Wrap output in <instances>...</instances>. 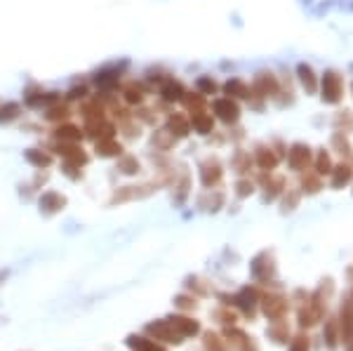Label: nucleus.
<instances>
[{
	"instance_id": "f257e3e1",
	"label": "nucleus",
	"mask_w": 353,
	"mask_h": 351,
	"mask_svg": "<svg viewBox=\"0 0 353 351\" xmlns=\"http://www.w3.org/2000/svg\"><path fill=\"white\" fill-rule=\"evenodd\" d=\"M128 66L130 61H111V64H104L101 69H97L90 76V85H92L97 92H118Z\"/></svg>"
},
{
	"instance_id": "f03ea898",
	"label": "nucleus",
	"mask_w": 353,
	"mask_h": 351,
	"mask_svg": "<svg viewBox=\"0 0 353 351\" xmlns=\"http://www.w3.org/2000/svg\"><path fill=\"white\" fill-rule=\"evenodd\" d=\"M61 99H64V94L52 92V90H45L43 85H38V83H28L24 88V106L31 111H45Z\"/></svg>"
},
{
	"instance_id": "7ed1b4c3",
	"label": "nucleus",
	"mask_w": 353,
	"mask_h": 351,
	"mask_svg": "<svg viewBox=\"0 0 353 351\" xmlns=\"http://www.w3.org/2000/svg\"><path fill=\"white\" fill-rule=\"evenodd\" d=\"M50 149L54 151L57 156L61 158V163H71V166L78 168H88L90 163V154L83 149V144H64V141H52Z\"/></svg>"
},
{
	"instance_id": "20e7f679",
	"label": "nucleus",
	"mask_w": 353,
	"mask_h": 351,
	"mask_svg": "<svg viewBox=\"0 0 353 351\" xmlns=\"http://www.w3.org/2000/svg\"><path fill=\"white\" fill-rule=\"evenodd\" d=\"M118 97L125 106H130V109H137V106H141L149 97V88H146V83L141 81H125L121 83V90H118Z\"/></svg>"
},
{
	"instance_id": "39448f33",
	"label": "nucleus",
	"mask_w": 353,
	"mask_h": 351,
	"mask_svg": "<svg viewBox=\"0 0 353 351\" xmlns=\"http://www.w3.org/2000/svg\"><path fill=\"white\" fill-rule=\"evenodd\" d=\"M50 139L52 141H64V144H81L85 139V132H83V126H76V123L66 121V123H59L50 130Z\"/></svg>"
},
{
	"instance_id": "423d86ee",
	"label": "nucleus",
	"mask_w": 353,
	"mask_h": 351,
	"mask_svg": "<svg viewBox=\"0 0 353 351\" xmlns=\"http://www.w3.org/2000/svg\"><path fill=\"white\" fill-rule=\"evenodd\" d=\"M156 191V184H141V186H121V189L113 191L109 205H116V203H130L137 201V198H146Z\"/></svg>"
},
{
	"instance_id": "0eeeda50",
	"label": "nucleus",
	"mask_w": 353,
	"mask_h": 351,
	"mask_svg": "<svg viewBox=\"0 0 353 351\" xmlns=\"http://www.w3.org/2000/svg\"><path fill=\"white\" fill-rule=\"evenodd\" d=\"M146 335H151L153 339H158V342H168V344H181V339H184L172 325H170L168 319L146 325Z\"/></svg>"
},
{
	"instance_id": "6e6552de",
	"label": "nucleus",
	"mask_w": 353,
	"mask_h": 351,
	"mask_svg": "<svg viewBox=\"0 0 353 351\" xmlns=\"http://www.w3.org/2000/svg\"><path fill=\"white\" fill-rule=\"evenodd\" d=\"M76 116V111H73V106L68 104V101H57L54 106H50V109L43 111V121L48 123V126H59V123H66L71 121V118Z\"/></svg>"
},
{
	"instance_id": "1a4fd4ad",
	"label": "nucleus",
	"mask_w": 353,
	"mask_h": 351,
	"mask_svg": "<svg viewBox=\"0 0 353 351\" xmlns=\"http://www.w3.org/2000/svg\"><path fill=\"white\" fill-rule=\"evenodd\" d=\"M38 205H41V212L45 217H52V214L61 212L66 208V196H61L59 191H45L38 198Z\"/></svg>"
},
{
	"instance_id": "9d476101",
	"label": "nucleus",
	"mask_w": 353,
	"mask_h": 351,
	"mask_svg": "<svg viewBox=\"0 0 353 351\" xmlns=\"http://www.w3.org/2000/svg\"><path fill=\"white\" fill-rule=\"evenodd\" d=\"M94 154L99 158H118L125 154V146L118 137H109V139H97L94 141Z\"/></svg>"
},
{
	"instance_id": "9b49d317",
	"label": "nucleus",
	"mask_w": 353,
	"mask_h": 351,
	"mask_svg": "<svg viewBox=\"0 0 353 351\" xmlns=\"http://www.w3.org/2000/svg\"><path fill=\"white\" fill-rule=\"evenodd\" d=\"M24 158H26L28 166H33L36 170H48L54 163L52 151H50V149H36V146H33V149H26Z\"/></svg>"
},
{
	"instance_id": "f8f14e48",
	"label": "nucleus",
	"mask_w": 353,
	"mask_h": 351,
	"mask_svg": "<svg viewBox=\"0 0 353 351\" xmlns=\"http://www.w3.org/2000/svg\"><path fill=\"white\" fill-rule=\"evenodd\" d=\"M168 321H170V325H172L181 337H193V335H198V332H201V325H198V321L186 319V316H170Z\"/></svg>"
},
{
	"instance_id": "ddd939ff",
	"label": "nucleus",
	"mask_w": 353,
	"mask_h": 351,
	"mask_svg": "<svg viewBox=\"0 0 353 351\" xmlns=\"http://www.w3.org/2000/svg\"><path fill=\"white\" fill-rule=\"evenodd\" d=\"M24 109H21L19 101H3L0 104V126H12V123L21 121Z\"/></svg>"
},
{
	"instance_id": "4468645a",
	"label": "nucleus",
	"mask_w": 353,
	"mask_h": 351,
	"mask_svg": "<svg viewBox=\"0 0 353 351\" xmlns=\"http://www.w3.org/2000/svg\"><path fill=\"white\" fill-rule=\"evenodd\" d=\"M90 94H92V85H90V81H83V83L71 85V88L66 90L64 101H68V104H81V101L88 99Z\"/></svg>"
},
{
	"instance_id": "2eb2a0df",
	"label": "nucleus",
	"mask_w": 353,
	"mask_h": 351,
	"mask_svg": "<svg viewBox=\"0 0 353 351\" xmlns=\"http://www.w3.org/2000/svg\"><path fill=\"white\" fill-rule=\"evenodd\" d=\"M116 170L121 174H128V177H134L137 172L141 170V163L139 158H137L134 154H123L116 158Z\"/></svg>"
},
{
	"instance_id": "dca6fc26",
	"label": "nucleus",
	"mask_w": 353,
	"mask_h": 351,
	"mask_svg": "<svg viewBox=\"0 0 353 351\" xmlns=\"http://www.w3.org/2000/svg\"><path fill=\"white\" fill-rule=\"evenodd\" d=\"M116 126H118V134H121L123 139H128V141L139 139V134H141V123L137 121L134 116L125 118V121L116 123Z\"/></svg>"
},
{
	"instance_id": "f3484780",
	"label": "nucleus",
	"mask_w": 353,
	"mask_h": 351,
	"mask_svg": "<svg viewBox=\"0 0 353 351\" xmlns=\"http://www.w3.org/2000/svg\"><path fill=\"white\" fill-rule=\"evenodd\" d=\"M261 307H264V314L269 316V319L278 321L288 311V302L281 297H266L264 302H261Z\"/></svg>"
},
{
	"instance_id": "a211bd4d",
	"label": "nucleus",
	"mask_w": 353,
	"mask_h": 351,
	"mask_svg": "<svg viewBox=\"0 0 353 351\" xmlns=\"http://www.w3.org/2000/svg\"><path fill=\"white\" fill-rule=\"evenodd\" d=\"M161 99L163 101H181L184 99V88L179 83L168 78L165 83H161Z\"/></svg>"
},
{
	"instance_id": "6ab92c4d",
	"label": "nucleus",
	"mask_w": 353,
	"mask_h": 351,
	"mask_svg": "<svg viewBox=\"0 0 353 351\" xmlns=\"http://www.w3.org/2000/svg\"><path fill=\"white\" fill-rule=\"evenodd\" d=\"M128 347L132 351H165L156 344V339L141 337V335H130L128 337Z\"/></svg>"
},
{
	"instance_id": "aec40b11",
	"label": "nucleus",
	"mask_w": 353,
	"mask_h": 351,
	"mask_svg": "<svg viewBox=\"0 0 353 351\" xmlns=\"http://www.w3.org/2000/svg\"><path fill=\"white\" fill-rule=\"evenodd\" d=\"M321 316H323V309L318 307V304H313V307H309V309H301L299 311V325H304V328L316 325L318 321H321Z\"/></svg>"
},
{
	"instance_id": "412c9836",
	"label": "nucleus",
	"mask_w": 353,
	"mask_h": 351,
	"mask_svg": "<svg viewBox=\"0 0 353 351\" xmlns=\"http://www.w3.org/2000/svg\"><path fill=\"white\" fill-rule=\"evenodd\" d=\"M226 299H231L229 304H236V307H241L248 316L254 314V297H252V292H250V290H243L238 297H226Z\"/></svg>"
},
{
	"instance_id": "4be33fe9",
	"label": "nucleus",
	"mask_w": 353,
	"mask_h": 351,
	"mask_svg": "<svg viewBox=\"0 0 353 351\" xmlns=\"http://www.w3.org/2000/svg\"><path fill=\"white\" fill-rule=\"evenodd\" d=\"M174 141H176V137L170 132V130H156V132H153V146H156L158 151H168Z\"/></svg>"
},
{
	"instance_id": "5701e85b",
	"label": "nucleus",
	"mask_w": 353,
	"mask_h": 351,
	"mask_svg": "<svg viewBox=\"0 0 353 351\" xmlns=\"http://www.w3.org/2000/svg\"><path fill=\"white\" fill-rule=\"evenodd\" d=\"M168 130L176 137H184L186 132H189V123H186L184 116H179V113H172V116L168 118Z\"/></svg>"
},
{
	"instance_id": "b1692460",
	"label": "nucleus",
	"mask_w": 353,
	"mask_h": 351,
	"mask_svg": "<svg viewBox=\"0 0 353 351\" xmlns=\"http://www.w3.org/2000/svg\"><path fill=\"white\" fill-rule=\"evenodd\" d=\"M214 111H217L219 118H224V121H236V118H238L236 104H231V101H226V99L214 101Z\"/></svg>"
},
{
	"instance_id": "393cba45",
	"label": "nucleus",
	"mask_w": 353,
	"mask_h": 351,
	"mask_svg": "<svg viewBox=\"0 0 353 351\" xmlns=\"http://www.w3.org/2000/svg\"><path fill=\"white\" fill-rule=\"evenodd\" d=\"M219 177H221L219 166H212V168L205 166V168H203V184H205V186H210L212 182H217Z\"/></svg>"
},
{
	"instance_id": "a878e982",
	"label": "nucleus",
	"mask_w": 353,
	"mask_h": 351,
	"mask_svg": "<svg viewBox=\"0 0 353 351\" xmlns=\"http://www.w3.org/2000/svg\"><path fill=\"white\" fill-rule=\"evenodd\" d=\"M61 172H64L68 179H73V182H78V179H83V168L71 166V163H61Z\"/></svg>"
},
{
	"instance_id": "bb28decb",
	"label": "nucleus",
	"mask_w": 353,
	"mask_h": 351,
	"mask_svg": "<svg viewBox=\"0 0 353 351\" xmlns=\"http://www.w3.org/2000/svg\"><path fill=\"white\" fill-rule=\"evenodd\" d=\"M205 347L210 351H226L224 344H221V339L214 335V332H208V335H205Z\"/></svg>"
},
{
	"instance_id": "cd10ccee",
	"label": "nucleus",
	"mask_w": 353,
	"mask_h": 351,
	"mask_svg": "<svg viewBox=\"0 0 353 351\" xmlns=\"http://www.w3.org/2000/svg\"><path fill=\"white\" fill-rule=\"evenodd\" d=\"M269 335H271L273 339H276V342H288V335H290V332H288V328H285V325H278V328H271Z\"/></svg>"
},
{
	"instance_id": "c85d7f7f",
	"label": "nucleus",
	"mask_w": 353,
	"mask_h": 351,
	"mask_svg": "<svg viewBox=\"0 0 353 351\" xmlns=\"http://www.w3.org/2000/svg\"><path fill=\"white\" fill-rule=\"evenodd\" d=\"M290 351H309V337H304V335L294 337V342H292V347H290Z\"/></svg>"
},
{
	"instance_id": "c756f323",
	"label": "nucleus",
	"mask_w": 353,
	"mask_h": 351,
	"mask_svg": "<svg viewBox=\"0 0 353 351\" xmlns=\"http://www.w3.org/2000/svg\"><path fill=\"white\" fill-rule=\"evenodd\" d=\"M176 307L179 309H196V299H191V297H176Z\"/></svg>"
},
{
	"instance_id": "7c9ffc66",
	"label": "nucleus",
	"mask_w": 353,
	"mask_h": 351,
	"mask_svg": "<svg viewBox=\"0 0 353 351\" xmlns=\"http://www.w3.org/2000/svg\"><path fill=\"white\" fill-rule=\"evenodd\" d=\"M327 344L334 349V344H337V328H334V323L327 325Z\"/></svg>"
},
{
	"instance_id": "2f4dec72",
	"label": "nucleus",
	"mask_w": 353,
	"mask_h": 351,
	"mask_svg": "<svg viewBox=\"0 0 353 351\" xmlns=\"http://www.w3.org/2000/svg\"><path fill=\"white\" fill-rule=\"evenodd\" d=\"M5 279V274H0V281H3Z\"/></svg>"
}]
</instances>
